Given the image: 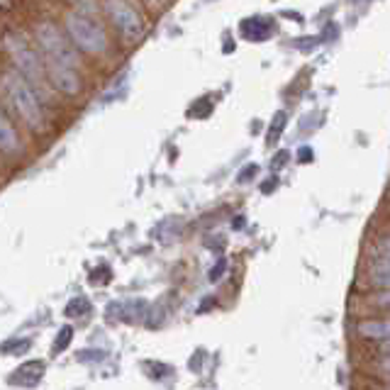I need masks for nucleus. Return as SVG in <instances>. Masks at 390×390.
<instances>
[{
    "instance_id": "nucleus-1",
    "label": "nucleus",
    "mask_w": 390,
    "mask_h": 390,
    "mask_svg": "<svg viewBox=\"0 0 390 390\" xmlns=\"http://www.w3.org/2000/svg\"><path fill=\"white\" fill-rule=\"evenodd\" d=\"M3 88L8 93L13 108L18 110V115L25 120L27 127H32L35 132L44 130V110L40 103V93L32 88L30 81L20 74V71L10 69L3 74Z\"/></svg>"
},
{
    "instance_id": "nucleus-2",
    "label": "nucleus",
    "mask_w": 390,
    "mask_h": 390,
    "mask_svg": "<svg viewBox=\"0 0 390 390\" xmlns=\"http://www.w3.org/2000/svg\"><path fill=\"white\" fill-rule=\"evenodd\" d=\"M3 49L8 52V57L13 59L15 71H20L27 81L32 84V88H40V93L47 91L49 81H47V71H44V62L40 49H35L32 44H27V40L22 35H5L3 37Z\"/></svg>"
},
{
    "instance_id": "nucleus-3",
    "label": "nucleus",
    "mask_w": 390,
    "mask_h": 390,
    "mask_svg": "<svg viewBox=\"0 0 390 390\" xmlns=\"http://www.w3.org/2000/svg\"><path fill=\"white\" fill-rule=\"evenodd\" d=\"M35 42L40 49L42 59L47 64H59V66H69V69H81V54L79 49L71 44V40H66L64 32L59 30L54 22L44 20L35 27Z\"/></svg>"
},
{
    "instance_id": "nucleus-4",
    "label": "nucleus",
    "mask_w": 390,
    "mask_h": 390,
    "mask_svg": "<svg viewBox=\"0 0 390 390\" xmlns=\"http://www.w3.org/2000/svg\"><path fill=\"white\" fill-rule=\"evenodd\" d=\"M64 30L79 52L91 54V57H101V54L108 52V35L98 20L86 18L76 10H69L64 15Z\"/></svg>"
},
{
    "instance_id": "nucleus-5",
    "label": "nucleus",
    "mask_w": 390,
    "mask_h": 390,
    "mask_svg": "<svg viewBox=\"0 0 390 390\" xmlns=\"http://www.w3.org/2000/svg\"><path fill=\"white\" fill-rule=\"evenodd\" d=\"M105 13L115 25V30L127 42H137L144 35V20L127 0H105Z\"/></svg>"
},
{
    "instance_id": "nucleus-6",
    "label": "nucleus",
    "mask_w": 390,
    "mask_h": 390,
    "mask_svg": "<svg viewBox=\"0 0 390 390\" xmlns=\"http://www.w3.org/2000/svg\"><path fill=\"white\" fill-rule=\"evenodd\" d=\"M44 71H47V81H49V86H52L54 91L64 93V96H76V93L81 91V76H79V71L76 69L44 62Z\"/></svg>"
},
{
    "instance_id": "nucleus-7",
    "label": "nucleus",
    "mask_w": 390,
    "mask_h": 390,
    "mask_svg": "<svg viewBox=\"0 0 390 390\" xmlns=\"http://www.w3.org/2000/svg\"><path fill=\"white\" fill-rule=\"evenodd\" d=\"M110 322H122V325H137L147 320V303L144 300H115L105 310Z\"/></svg>"
},
{
    "instance_id": "nucleus-8",
    "label": "nucleus",
    "mask_w": 390,
    "mask_h": 390,
    "mask_svg": "<svg viewBox=\"0 0 390 390\" xmlns=\"http://www.w3.org/2000/svg\"><path fill=\"white\" fill-rule=\"evenodd\" d=\"M44 371H47V364H44V361L40 359L25 361V364L18 366V369L10 373L8 383L15 388H37L44 378Z\"/></svg>"
},
{
    "instance_id": "nucleus-9",
    "label": "nucleus",
    "mask_w": 390,
    "mask_h": 390,
    "mask_svg": "<svg viewBox=\"0 0 390 390\" xmlns=\"http://www.w3.org/2000/svg\"><path fill=\"white\" fill-rule=\"evenodd\" d=\"M366 278L376 290H386L390 288V259H373L369 271H366Z\"/></svg>"
},
{
    "instance_id": "nucleus-10",
    "label": "nucleus",
    "mask_w": 390,
    "mask_h": 390,
    "mask_svg": "<svg viewBox=\"0 0 390 390\" xmlns=\"http://www.w3.org/2000/svg\"><path fill=\"white\" fill-rule=\"evenodd\" d=\"M356 332L364 339H373V342H388L390 339V320H366L356 327Z\"/></svg>"
},
{
    "instance_id": "nucleus-11",
    "label": "nucleus",
    "mask_w": 390,
    "mask_h": 390,
    "mask_svg": "<svg viewBox=\"0 0 390 390\" xmlns=\"http://www.w3.org/2000/svg\"><path fill=\"white\" fill-rule=\"evenodd\" d=\"M20 149V137H18V130L13 127L5 113L0 110V151L5 154H15Z\"/></svg>"
},
{
    "instance_id": "nucleus-12",
    "label": "nucleus",
    "mask_w": 390,
    "mask_h": 390,
    "mask_svg": "<svg viewBox=\"0 0 390 390\" xmlns=\"http://www.w3.org/2000/svg\"><path fill=\"white\" fill-rule=\"evenodd\" d=\"M30 347H32L30 339H8V342L0 344V354H5V356H22Z\"/></svg>"
},
{
    "instance_id": "nucleus-13",
    "label": "nucleus",
    "mask_w": 390,
    "mask_h": 390,
    "mask_svg": "<svg viewBox=\"0 0 390 390\" xmlns=\"http://www.w3.org/2000/svg\"><path fill=\"white\" fill-rule=\"evenodd\" d=\"M71 5H76V13L86 15V18H101V8H98L96 0H71Z\"/></svg>"
},
{
    "instance_id": "nucleus-14",
    "label": "nucleus",
    "mask_w": 390,
    "mask_h": 390,
    "mask_svg": "<svg viewBox=\"0 0 390 390\" xmlns=\"http://www.w3.org/2000/svg\"><path fill=\"white\" fill-rule=\"evenodd\" d=\"M88 310H91V300L88 298H74L69 305L64 307V315L66 317H81V315H86Z\"/></svg>"
},
{
    "instance_id": "nucleus-15",
    "label": "nucleus",
    "mask_w": 390,
    "mask_h": 390,
    "mask_svg": "<svg viewBox=\"0 0 390 390\" xmlns=\"http://www.w3.org/2000/svg\"><path fill=\"white\" fill-rule=\"evenodd\" d=\"M71 339H74V329H71L69 325H64L62 329H59L57 339H54V354H62V351L71 344Z\"/></svg>"
},
{
    "instance_id": "nucleus-16",
    "label": "nucleus",
    "mask_w": 390,
    "mask_h": 390,
    "mask_svg": "<svg viewBox=\"0 0 390 390\" xmlns=\"http://www.w3.org/2000/svg\"><path fill=\"white\" fill-rule=\"evenodd\" d=\"M283 127H285V113H278L276 117H273L271 132H268V144H276V139L281 137Z\"/></svg>"
},
{
    "instance_id": "nucleus-17",
    "label": "nucleus",
    "mask_w": 390,
    "mask_h": 390,
    "mask_svg": "<svg viewBox=\"0 0 390 390\" xmlns=\"http://www.w3.org/2000/svg\"><path fill=\"white\" fill-rule=\"evenodd\" d=\"M110 276H113V273H110V268L108 266H101L98 271L91 273V278H88V281H91V285H105L110 281Z\"/></svg>"
},
{
    "instance_id": "nucleus-18",
    "label": "nucleus",
    "mask_w": 390,
    "mask_h": 390,
    "mask_svg": "<svg viewBox=\"0 0 390 390\" xmlns=\"http://www.w3.org/2000/svg\"><path fill=\"white\" fill-rule=\"evenodd\" d=\"M371 303H373V307H381V310H390V288L378 290V293L371 298Z\"/></svg>"
},
{
    "instance_id": "nucleus-19",
    "label": "nucleus",
    "mask_w": 390,
    "mask_h": 390,
    "mask_svg": "<svg viewBox=\"0 0 390 390\" xmlns=\"http://www.w3.org/2000/svg\"><path fill=\"white\" fill-rule=\"evenodd\" d=\"M376 254L381 256V259H390V237H383L381 241H378Z\"/></svg>"
},
{
    "instance_id": "nucleus-20",
    "label": "nucleus",
    "mask_w": 390,
    "mask_h": 390,
    "mask_svg": "<svg viewBox=\"0 0 390 390\" xmlns=\"http://www.w3.org/2000/svg\"><path fill=\"white\" fill-rule=\"evenodd\" d=\"M79 361H84V364H88V361H103V351H81Z\"/></svg>"
},
{
    "instance_id": "nucleus-21",
    "label": "nucleus",
    "mask_w": 390,
    "mask_h": 390,
    "mask_svg": "<svg viewBox=\"0 0 390 390\" xmlns=\"http://www.w3.org/2000/svg\"><path fill=\"white\" fill-rule=\"evenodd\" d=\"M376 371H378V373H386V376H390V354H383L381 359L376 361Z\"/></svg>"
},
{
    "instance_id": "nucleus-22",
    "label": "nucleus",
    "mask_w": 390,
    "mask_h": 390,
    "mask_svg": "<svg viewBox=\"0 0 390 390\" xmlns=\"http://www.w3.org/2000/svg\"><path fill=\"white\" fill-rule=\"evenodd\" d=\"M378 351H381V354H390V339L388 342H383L381 347H378Z\"/></svg>"
},
{
    "instance_id": "nucleus-23",
    "label": "nucleus",
    "mask_w": 390,
    "mask_h": 390,
    "mask_svg": "<svg viewBox=\"0 0 390 390\" xmlns=\"http://www.w3.org/2000/svg\"><path fill=\"white\" fill-rule=\"evenodd\" d=\"M381 390H390V386H386V388H381Z\"/></svg>"
}]
</instances>
